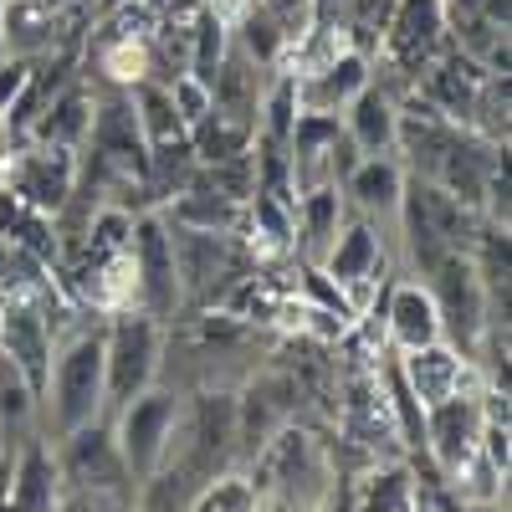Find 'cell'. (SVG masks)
<instances>
[{
  "instance_id": "obj_4",
  "label": "cell",
  "mask_w": 512,
  "mask_h": 512,
  "mask_svg": "<svg viewBox=\"0 0 512 512\" xmlns=\"http://www.w3.org/2000/svg\"><path fill=\"white\" fill-rule=\"evenodd\" d=\"M52 461H57V477L67 492H88V497H108V502H123L134 507V477L118 456V441H113V425L108 420H88L77 431L57 436L52 441Z\"/></svg>"
},
{
  "instance_id": "obj_25",
  "label": "cell",
  "mask_w": 512,
  "mask_h": 512,
  "mask_svg": "<svg viewBox=\"0 0 512 512\" xmlns=\"http://www.w3.org/2000/svg\"><path fill=\"white\" fill-rule=\"evenodd\" d=\"M256 507V487L241 472H221L216 482H205L190 502V512H251Z\"/></svg>"
},
{
  "instance_id": "obj_21",
  "label": "cell",
  "mask_w": 512,
  "mask_h": 512,
  "mask_svg": "<svg viewBox=\"0 0 512 512\" xmlns=\"http://www.w3.org/2000/svg\"><path fill=\"white\" fill-rule=\"evenodd\" d=\"M88 128H93V93L72 82V88H62V93H47V103L36 108L31 144L82 149V144H88Z\"/></svg>"
},
{
  "instance_id": "obj_20",
  "label": "cell",
  "mask_w": 512,
  "mask_h": 512,
  "mask_svg": "<svg viewBox=\"0 0 512 512\" xmlns=\"http://www.w3.org/2000/svg\"><path fill=\"white\" fill-rule=\"evenodd\" d=\"M338 123H344V134L359 154H395V128H400V103L379 88V82H369V88L338 113Z\"/></svg>"
},
{
  "instance_id": "obj_34",
  "label": "cell",
  "mask_w": 512,
  "mask_h": 512,
  "mask_svg": "<svg viewBox=\"0 0 512 512\" xmlns=\"http://www.w3.org/2000/svg\"><path fill=\"white\" fill-rule=\"evenodd\" d=\"M0 190H6V169H0Z\"/></svg>"
},
{
  "instance_id": "obj_16",
  "label": "cell",
  "mask_w": 512,
  "mask_h": 512,
  "mask_svg": "<svg viewBox=\"0 0 512 512\" xmlns=\"http://www.w3.org/2000/svg\"><path fill=\"white\" fill-rule=\"evenodd\" d=\"M72 0H0V52L6 57H41L62 41Z\"/></svg>"
},
{
  "instance_id": "obj_8",
  "label": "cell",
  "mask_w": 512,
  "mask_h": 512,
  "mask_svg": "<svg viewBox=\"0 0 512 512\" xmlns=\"http://www.w3.org/2000/svg\"><path fill=\"white\" fill-rule=\"evenodd\" d=\"M446 31H451V6L446 0H395L390 21H384L379 41L405 77H420L441 52H446Z\"/></svg>"
},
{
  "instance_id": "obj_7",
  "label": "cell",
  "mask_w": 512,
  "mask_h": 512,
  "mask_svg": "<svg viewBox=\"0 0 512 512\" xmlns=\"http://www.w3.org/2000/svg\"><path fill=\"white\" fill-rule=\"evenodd\" d=\"M6 169V190L36 210V216H62L72 205V190H77V175H82V159L77 149H57V144H31L21 149Z\"/></svg>"
},
{
  "instance_id": "obj_26",
  "label": "cell",
  "mask_w": 512,
  "mask_h": 512,
  "mask_svg": "<svg viewBox=\"0 0 512 512\" xmlns=\"http://www.w3.org/2000/svg\"><path fill=\"white\" fill-rule=\"evenodd\" d=\"M164 88H169V103H175V113H180V123L190 128V134L210 118V108H216V103H210V82H200L195 72H175Z\"/></svg>"
},
{
  "instance_id": "obj_32",
  "label": "cell",
  "mask_w": 512,
  "mask_h": 512,
  "mask_svg": "<svg viewBox=\"0 0 512 512\" xmlns=\"http://www.w3.org/2000/svg\"><path fill=\"white\" fill-rule=\"evenodd\" d=\"M441 512H492V507L487 502H466V497H456V492L441 487Z\"/></svg>"
},
{
  "instance_id": "obj_18",
  "label": "cell",
  "mask_w": 512,
  "mask_h": 512,
  "mask_svg": "<svg viewBox=\"0 0 512 512\" xmlns=\"http://www.w3.org/2000/svg\"><path fill=\"white\" fill-rule=\"evenodd\" d=\"M384 338L410 354V349H425V344H436L441 333V308H436V297L425 282H395L390 297H384Z\"/></svg>"
},
{
  "instance_id": "obj_5",
  "label": "cell",
  "mask_w": 512,
  "mask_h": 512,
  "mask_svg": "<svg viewBox=\"0 0 512 512\" xmlns=\"http://www.w3.org/2000/svg\"><path fill=\"white\" fill-rule=\"evenodd\" d=\"M128 277H134V308H144L149 318H175L185 308L180 297V272H175V236H169L164 210H144L128 226Z\"/></svg>"
},
{
  "instance_id": "obj_12",
  "label": "cell",
  "mask_w": 512,
  "mask_h": 512,
  "mask_svg": "<svg viewBox=\"0 0 512 512\" xmlns=\"http://www.w3.org/2000/svg\"><path fill=\"white\" fill-rule=\"evenodd\" d=\"M52 323L41 318V308L31 297H6L0 303V354L6 364L31 384V395L41 400V384H47V364H52Z\"/></svg>"
},
{
  "instance_id": "obj_24",
  "label": "cell",
  "mask_w": 512,
  "mask_h": 512,
  "mask_svg": "<svg viewBox=\"0 0 512 512\" xmlns=\"http://www.w3.org/2000/svg\"><path fill=\"white\" fill-rule=\"evenodd\" d=\"M410 492H415V477L405 466H379L359 497V512H410Z\"/></svg>"
},
{
  "instance_id": "obj_28",
  "label": "cell",
  "mask_w": 512,
  "mask_h": 512,
  "mask_svg": "<svg viewBox=\"0 0 512 512\" xmlns=\"http://www.w3.org/2000/svg\"><path fill=\"white\" fill-rule=\"evenodd\" d=\"M36 77V62L31 57H0V113H6Z\"/></svg>"
},
{
  "instance_id": "obj_3",
  "label": "cell",
  "mask_w": 512,
  "mask_h": 512,
  "mask_svg": "<svg viewBox=\"0 0 512 512\" xmlns=\"http://www.w3.org/2000/svg\"><path fill=\"white\" fill-rule=\"evenodd\" d=\"M164 364V323L144 308H113L103 328V420L134 395L154 390Z\"/></svg>"
},
{
  "instance_id": "obj_14",
  "label": "cell",
  "mask_w": 512,
  "mask_h": 512,
  "mask_svg": "<svg viewBox=\"0 0 512 512\" xmlns=\"http://www.w3.org/2000/svg\"><path fill=\"white\" fill-rule=\"evenodd\" d=\"M169 236H175V272H180V297L185 303H205L210 287H226L236 277L231 236L190 231V226H175V221H169Z\"/></svg>"
},
{
  "instance_id": "obj_31",
  "label": "cell",
  "mask_w": 512,
  "mask_h": 512,
  "mask_svg": "<svg viewBox=\"0 0 512 512\" xmlns=\"http://www.w3.org/2000/svg\"><path fill=\"white\" fill-rule=\"evenodd\" d=\"M190 6H200V0H144L149 16H185Z\"/></svg>"
},
{
  "instance_id": "obj_2",
  "label": "cell",
  "mask_w": 512,
  "mask_h": 512,
  "mask_svg": "<svg viewBox=\"0 0 512 512\" xmlns=\"http://www.w3.org/2000/svg\"><path fill=\"white\" fill-rule=\"evenodd\" d=\"M256 497H277V502H292L303 512H318L323 497L333 492V466L323 456V441L308 431V425L287 420L282 431L251 456V477Z\"/></svg>"
},
{
  "instance_id": "obj_27",
  "label": "cell",
  "mask_w": 512,
  "mask_h": 512,
  "mask_svg": "<svg viewBox=\"0 0 512 512\" xmlns=\"http://www.w3.org/2000/svg\"><path fill=\"white\" fill-rule=\"evenodd\" d=\"M251 6H262V11L282 26L287 41H303V36H308V21H313L308 0H251Z\"/></svg>"
},
{
  "instance_id": "obj_35",
  "label": "cell",
  "mask_w": 512,
  "mask_h": 512,
  "mask_svg": "<svg viewBox=\"0 0 512 512\" xmlns=\"http://www.w3.org/2000/svg\"><path fill=\"white\" fill-rule=\"evenodd\" d=\"M72 6H77V0H72Z\"/></svg>"
},
{
  "instance_id": "obj_23",
  "label": "cell",
  "mask_w": 512,
  "mask_h": 512,
  "mask_svg": "<svg viewBox=\"0 0 512 512\" xmlns=\"http://www.w3.org/2000/svg\"><path fill=\"white\" fill-rule=\"evenodd\" d=\"M241 226H251V241L267 246V251H292V205L267 195V190H251L241 205Z\"/></svg>"
},
{
  "instance_id": "obj_29",
  "label": "cell",
  "mask_w": 512,
  "mask_h": 512,
  "mask_svg": "<svg viewBox=\"0 0 512 512\" xmlns=\"http://www.w3.org/2000/svg\"><path fill=\"white\" fill-rule=\"evenodd\" d=\"M57 512H134V507L108 502V497H88V492H67V487H62V502H57Z\"/></svg>"
},
{
  "instance_id": "obj_1",
  "label": "cell",
  "mask_w": 512,
  "mask_h": 512,
  "mask_svg": "<svg viewBox=\"0 0 512 512\" xmlns=\"http://www.w3.org/2000/svg\"><path fill=\"white\" fill-rule=\"evenodd\" d=\"M36 405L52 441L88 420H103V328H82L52 349L47 384H41Z\"/></svg>"
},
{
  "instance_id": "obj_30",
  "label": "cell",
  "mask_w": 512,
  "mask_h": 512,
  "mask_svg": "<svg viewBox=\"0 0 512 512\" xmlns=\"http://www.w3.org/2000/svg\"><path fill=\"white\" fill-rule=\"evenodd\" d=\"M390 11H395V0H349V16H354L359 26H379V31H384Z\"/></svg>"
},
{
  "instance_id": "obj_6",
  "label": "cell",
  "mask_w": 512,
  "mask_h": 512,
  "mask_svg": "<svg viewBox=\"0 0 512 512\" xmlns=\"http://www.w3.org/2000/svg\"><path fill=\"white\" fill-rule=\"evenodd\" d=\"M175 420H180V395L159 390V384H154V390H144V395H134L123 410L108 415L113 441H118V456H123V466H128V477H134V487L159 472V461H164V451H169V436H175Z\"/></svg>"
},
{
  "instance_id": "obj_19",
  "label": "cell",
  "mask_w": 512,
  "mask_h": 512,
  "mask_svg": "<svg viewBox=\"0 0 512 512\" xmlns=\"http://www.w3.org/2000/svg\"><path fill=\"white\" fill-rule=\"evenodd\" d=\"M349 205H344V190L338 185H318V190H303L292 205V251H303V262L318 267L323 251L333 246L338 226H344Z\"/></svg>"
},
{
  "instance_id": "obj_17",
  "label": "cell",
  "mask_w": 512,
  "mask_h": 512,
  "mask_svg": "<svg viewBox=\"0 0 512 512\" xmlns=\"http://www.w3.org/2000/svg\"><path fill=\"white\" fill-rule=\"evenodd\" d=\"M405 164L395 154H359L354 169L344 180H338V190H344V205L354 210V216L374 221V216H395L400 210V195H405Z\"/></svg>"
},
{
  "instance_id": "obj_15",
  "label": "cell",
  "mask_w": 512,
  "mask_h": 512,
  "mask_svg": "<svg viewBox=\"0 0 512 512\" xmlns=\"http://www.w3.org/2000/svg\"><path fill=\"white\" fill-rule=\"evenodd\" d=\"M379 267H384V251H379L374 221H364V216H344V226H338L333 246L323 251L318 272H323L333 287H344V297H349L354 313H359V297H364V287L379 277Z\"/></svg>"
},
{
  "instance_id": "obj_10",
  "label": "cell",
  "mask_w": 512,
  "mask_h": 512,
  "mask_svg": "<svg viewBox=\"0 0 512 512\" xmlns=\"http://www.w3.org/2000/svg\"><path fill=\"white\" fill-rule=\"evenodd\" d=\"M482 395L466 390V395H451L441 405L425 410V456H431L436 477L451 482L466 461L482 451Z\"/></svg>"
},
{
  "instance_id": "obj_11",
  "label": "cell",
  "mask_w": 512,
  "mask_h": 512,
  "mask_svg": "<svg viewBox=\"0 0 512 512\" xmlns=\"http://www.w3.org/2000/svg\"><path fill=\"white\" fill-rule=\"evenodd\" d=\"M292 82H297V108L303 113H328V118H338L344 113L369 82H374V67H369V57L359 52V47H338V52H328L318 67H308V72H292Z\"/></svg>"
},
{
  "instance_id": "obj_22",
  "label": "cell",
  "mask_w": 512,
  "mask_h": 512,
  "mask_svg": "<svg viewBox=\"0 0 512 512\" xmlns=\"http://www.w3.org/2000/svg\"><path fill=\"white\" fill-rule=\"evenodd\" d=\"M41 425V405L31 395V384L0 359V461H11Z\"/></svg>"
},
{
  "instance_id": "obj_9",
  "label": "cell",
  "mask_w": 512,
  "mask_h": 512,
  "mask_svg": "<svg viewBox=\"0 0 512 512\" xmlns=\"http://www.w3.org/2000/svg\"><path fill=\"white\" fill-rule=\"evenodd\" d=\"M82 149H93V164L118 169L123 180H149V149H144L134 103H128L123 88L93 98V128H88V144Z\"/></svg>"
},
{
  "instance_id": "obj_13",
  "label": "cell",
  "mask_w": 512,
  "mask_h": 512,
  "mask_svg": "<svg viewBox=\"0 0 512 512\" xmlns=\"http://www.w3.org/2000/svg\"><path fill=\"white\" fill-rule=\"evenodd\" d=\"M400 364V379L410 384V395L420 400V410H431L451 395H466V390H477V359L472 354H461L456 344H446V338H436V344H425V349H410L395 359Z\"/></svg>"
},
{
  "instance_id": "obj_33",
  "label": "cell",
  "mask_w": 512,
  "mask_h": 512,
  "mask_svg": "<svg viewBox=\"0 0 512 512\" xmlns=\"http://www.w3.org/2000/svg\"><path fill=\"white\" fill-rule=\"evenodd\" d=\"M251 512H303V507H292V502H277V497H256Z\"/></svg>"
}]
</instances>
